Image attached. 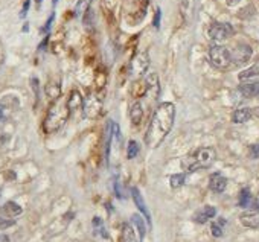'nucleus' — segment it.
<instances>
[{"label":"nucleus","mask_w":259,"mask_h":242,"mask_svg":"<svg viewBox=\"0 0 259 242\" xmlns=\"http://www.w3.org/2000/svg\"><path fill=\"white\" fill-rule=\"evenodd\" d=\"M144 119V107L139 101H135L132 108H130V120L133 122V125H139Z\"/></svg>","instance_id":"nucleus-13"},{"label":"nucleus","mask_w":259,"mask_h":242,"mask_svg":"<svg viewBox=\"0 0 259 242\" xmlns=\"http://www.w3.org/2000/svg\"><path fill=\"white\" fill-rule=\"evenodd\" d=\"M130 5L126 8H130V14H126V19L130 23H139L141 20H144L145 14H147V7H148V0H130Z\"/></svg>","instance_id":"nucleus-5"},{"label":"nucleus","mask_w":259,"mask_h":242,"mask_svg":"<svg viewBox=\"0 0 259 242\" xmlns=\"http://www.w3.org/2000/svg\"><path fill=\"white\" fill-rule=\"evenodd\" d=\"M224 224H226V221L223 218L220 221H217V222H212L210 230H212V234L215 237H221L223 236V227H224Z\"/></svg>","instance_id":"nucleus-25"},{"label":"nucleus","mask_w":259,"mask_h":242,"mask_svg":"<svg viewBox=\"0 0 259 242\" xmlns=\"http://www.w3.org/2000/svg\"><path fill=\"white\" fill-rule=\"evenodd\" d=\"M176 120V105L172 102H162L148 125L147 134H145V143L148 148L156 150L162 145V142L166 139V136L171 133Z\"/></svg>","instance_id":"nucleus-1"},{"label":"nucleus","mask_w":259,"mask_h":242,"mask_svg":"<svg viewBox=\"0 0 259 242\" xmlns=\"http://www.w3.org/2000/svg\"><path fill=\"white\" fill-rule=\"evenodd\" d=\"M90 4H92V0H78L76 8H75V14L78 17H84V14L90 10Z\"/></svg>","instance_id":"nucleus-21"},{"label":"nucleus","mask_w":259,"mask_h":242,"mask_svg":"<svg viewBox=\"0 0 259 242\" xmlns=\"http://www.w3.org/2000/svg\"><path fill=\"white\" fill-rule=\"evenodd\" d=\"M232 64L233 66H242L251 58V47L248 44H238L232 52Z\"/></svg>","instance_id":"nucleus-8"},{"label":"nucleus","mask_w":259,"mask_h":242,"mask_svg":"<svg viewBox=\"0 0 259 242\" xmlns=\"http://www.w3.org/2000/svg\"><path fill=\"white\" fill-rule=\"evenodd\" d=\"M217 215V209L212 207V206H204L203 209H200L195 215H194V221L197 224H204L207 222L209 219H212L213 216Z\"/></svg>","instance_id":"nucleus-11"},{"label":"nucleus","mask_w":259,"mask_h":242,"mask_svg":"<svg viewBox=\"0 0 259 242\" xmlns=\"http://www.w3.org/2000/svg\"><path fill=\"white\" fill-rule=\"evenodd\" d=\"M239 221L244 227L257 228L259 227V212H244L239 215Z\"/></svg>","instance_id":"nucleus-12"},{"label":"nucleus","mask_w":259,"mask_h":242,"mask_svg":"<svg viewBox=\"0 0 259 242\" xmlns=\"http://www.w3.org/2000/svg\"><path fill=\"white\" fill-rule=\"evenodd\" d=\"M209 60H210V64L220 70H226L232 66L230 51L220 44H215L209 49Z\"/></svg>","instance_id":"nucleus-4"},{"label":"nucleus","mask_w":259,"mask_h":242,"mask_svg":"<svg viewBox=\"0 0 259 242\" xmlns=\"http://www.w3.org/2000/svg\"><path fill=\"white\" fill-rule=\"evenodd\" d=\"M239 93L245 98H254L259 96V82H251V84H244L238 87Z\"/></svg>","instance_id":"nucleus-16"},{"label":"nucleus","mask_w":259,"mask_h":242,"mask_svg":"<svg viewBox=\"0 0 259 242\" xmlns=\"http://www.w3.org/2000/svg\"><path fill=\"white\" fill-rule=\"evenodd\" d=\"M67 104H69L70 111H73V110H76V108L82 107V104H84V102H82V98H81L79 91L73 90V91L70 93V98L67 99Z\"/></svg>","instance_id":"nucleus-19"},{"label":"nucleus","mask_w":259,"mask_h":242,"mask_svg":"<svg viewBox=\"0 0 259 242\" xmlns=\"http://www.w3.org/2000/svg\"><path fill=\"white\" fill-rule=\"evenodd\" d=\"M251 116H253V113H251L250 108H238V110L233 111L232 120L235 124H245Z\"/></svg>","instance_id":"nucleus-15"},{"label":"nucleus","mask_w":259,"mask_h":242,"mask_svg":"<svg viewBox=\"0 0 259 242\" xmlns=\"http://www.w3.org/2000/svg\"><path fill=\"white\" fill-rule=\"evenodd\" d=\"M132 222H133L135 227L138 228V237H139V240L142 242L144 237H145V233H147V227H145V221H144L142 215L135 213V215L132 216Z\"/></svg>","instance_id":"nucleus-17"},{"label":"nucleus","mask_w":259,"mask_h":242,"mask_svg":"<svg viewBox=\"0 0 259 242\" xmlns=\"http://www.w3.org/2000/svg\"><path fill=\"white\" fill-rule=\"evenodd\" d=\"M215 159H217V153L213 148H210V147L198 148L194 153L188 154L182 160V168L185 172H195V171L206 169V168L212 166Z\"/></svg>","instance_id":"nucleus-3"},{"label":"nucleus","mask_w":259,"mask_h":242,"mask_svg":"<svg viewBox=\"0 0 259 242\" xmlns=\"http://www.w3.org/2000/svg\"><path fill=\"white\" fill-rule=\"evenodd\" d=\"M180 4H182V8L183 10H188L192 5V0H180Z\"/></svg>","instance_id":"nucleus-31"},{"label":"nucleus","mask_w":259,"mask_h":242,"mask_svg":"<svg viewBox=\"0 0 259 242\" xmlns=\"http://www.w3.org/2000/svg\"><path fill=\"white\" fill-rule=\"evenodd\" d=\"M251 113H253V114H254L256 117H259V107H256V108H253V110H251Z\"/></svg>","instance_id":"nucleus-35"},{"label":"nucleus","mask_w":259,"mask_h":242,"mask_svg":"<svg viewBox=\"0 0 259 242\" xmlns=\"http://www.w3.org/2000/svg\"><path fill=\"white\" fill-rule=\"evenodd\" d=\"M185 180H186V174H174V175H171V180H169L171 181V187L177 189V187L183 186Z\"/></svg>","instance_id":"nucleus-26"},{"label":"nucleus","mask_w":259,"mask_h":242,"mask_svg":"<svg viewBox=\"0 0 259 242\" xmlns=\"http://www.w3.org/2000/svg\"><path fill=\"white\" fill-rule=\"evenodd\" d=\"M4 212L7 215H10V216H17V215L22 213V207L19 204H16L14 201H10V203H7L4 206Z\"/></svg>","instance_id":"nucleus-22"},{"label":"nucleus","mask_w":259,"mask_h":242,"mask_svg":"<svg viewBox=\"0 0 259 242\" xmlns=\"http://www.w3.org/2000/svg\"><path fill=\"white\" fill-rule=\"evenodd\" d=\"M11 225H14V221H8V219H2V218H0V230L8 228Z\"/></svg>","instance_id":"nucleus-29"},{"label":"nucleus","mask_w":259,"mask_h":242,"mask_svg":"<svg viewBox=\"0 0 259 242\" xmlns=\"http://www.w3.org/2000/svg\"><path fill=\"white\" fill-rule=\"evenodd\" d=\"M235 34L232 25L229 23H221V22H215L209 26V37L213 41H224L227 38H230Z\"/></svg>","instance_id":"nucleus-6"},{"label":"nucleus","mask_w":259,"mask_h":242,"mask_svg":"<svg viewBox=\"0 0 259 242\" xmlns=\"http://www.w3.org/2000/svg\"><path fill=\"white\" fill-rule=\"evenodd\" d=\"M259 75V66L257 64H254V66H251V67H248V69H245V70H242L241 73H239V81H247V79H250V78H254V76H257Z\"/></svg>","instance_id":"nucleus-20"},{"label":"nucleus","mask_w":259,"mask_h":242,"mask_svg":"<svg viewBox=\"0 0 259 242\" xmlns=\"http://www.w3.org/2000/svg\"><path fill=\"white\" fill-rule=\"evenodd\" d=\"M57 2H58V0H54V5H57Z\"/></svg>","instance_id":"nucleus-37"},{"label":"nucleus","mask_w":259,"mask_h":242,"mask_svg":"<svg viewBox=\"0 0 259 242\" xmlns=\"http://www.w3.org/2000/svg\"><path fill=\"white\" fill-rule=\"evenodd\" d=\"M70 116V108L66 99H55L48 110V114L43 122V130L46 134H54L63 128Z\"/></svg>","instance_id":"nucleus-2"},{"label":"nucleus","mask_w":259,"mask_h":242,"mask_svg":"<svg viewBox=\"0 0 259 242\" xmlns=\"http://www.w3.org/2000/svg\"><path fill=\"white\" fill-rule=\"evenodd\" d=\"M52 22H54V14H52L51 17H49V20H48V23H46V26H45V29H43L45 32H48V31H49V28H51Z\"/></svg>","instance_id":"nucleus-32"},{"label":"nucleus","mask_w":259,"mask_h":242,"mask_svg":"<svg viewBox=\"0 0 259 242\" xmlns=\"http://www.w3.org/2000/svg\"><path fill=\"white\" fill-rule=\"evenodd\" d=\"M150 66V58L147 54H139L136 55L132 63H130V73L133 76H142Z\"/></svg>","instance_id":"nucleus-7"},{"label":"nucleus","mask_w":259,"mask_h":242,"mask_svg":"<svg viewBox=\"0 0 259 242\" xmlns=\"http://www.w3.org/2000/svg\"><path fill=\"white\" fill-rule=\"evenodd\" d=\"M226 2H227V5L233 7V5H238V4L241 2V0H226Z\"/></svg>","instance_id":"nucleus-34"},{"label":"nucleus","mask_w":259,"mask_h":242,"mask_svg":"<svg viewBox=\"0 0 259 242\" xmlns=\"http://www.w3.org/2000/svg\"><path fill=\"white\" fill-rule=\"evenodd\" d=\"M130 192H132V197H133L135 204L138 206V209L141 210V213H142L144 218L147 219V224L151 225V215H150V210H148V207H147V204H145V200H144L141 190H139L138 187H132V190H130Z\"/></svg>","instance_id":"nucleus-9"},{"label":"nucleus","mask_w":259,"mask_h":242,"mask_svg":"<svg viewBox=\"0 0 259 242\" xmlns=\"http://www.w3.org/2000/svg\"><path fill=\"white\" fill-rule=\"evenodd\" d=\"M250 156L253 159H259V145H251L250 147Z\"/></svg>","instance_id":"nucleus-28"},{"label":"nucleus","mask_w":259,"mask_h":242,"mask_svg":"<svg viewBox=\"0 0 259 242\" xmlns=\"http://www.w3.org/2000/svg\"><path fill=\"white\" fill-rule=\"evenodd\" d=\"M120 240L122 242H141L139 237L136 236L135 228L130 225L128 222H125L122 225V233H120Z\"/></svg>","instance_id":"nucleus-14"},{"label":"nucleus","mask_w":259,"mask_h":242,"mask_svg":"<svg viewBox=\"0 0 259 242\" xmlns=\"http://www.w3.org/2000/svg\"><path fill=\"white\" fill-rule=\"evenodd\" d=\"M46 93H48V96L51 98V99H58L60 98V94H61V90H60V85L58 84H51V85H48V88H46Z\"/></svg>","instance_id":"nucleus-27"},{"label":"nucleus","mask_w":259,"mask_h":242,"mask_svg":"<svg viewBox=\"0 0 259 242\" xmlns=\"http://www.w3.org/2000/svg\"><path fill=\"white\" fill-rule=\"evenodd\" d=\"M226 187H227V178H226L223 174L215 172V174L210 175V178H209V189H210L212 192L221 193V192L226 190Z\"/></svg>","instance_id":"nucleus-10"},{"label":"nucleus","mask_w":259,"mask_h":242,"mask_svg":"<svg viewBox=\"0 0 259 242\" xmlns=\"http://www.w3.org/2000/svg\"><path fill=\"white\" fill-rule=\"evenodd\" d=\"M148 90H150L148 82H147V81H139V82H136L135 87H133V96H135L136 99H141L142 96H145V94L148 93Z\"/></svg>","instance_id":"nucleus-18"},{"label":"nucleus","mask_w":259,"mask_h":242,"mask_svg":"<svg viewBox=\"0 0 259 242\" xmlns=\"http://www.w3.org/2000/svg\"><path fill=\"white\" fill-rule=\"evenodd\" d=\"M139 154V143L136 140H130L126 147V157L128 159H136Z\"/></svg>","instance_id":"nucleus-23"},{"label":"nucleus","mask_w":259,"mask_h":242,"mask_svg":"<svg viewBox=\"0 0 259 242\" xmlns=\"http://www.w3.org/2000/svg\"><path fill=\"white\" fill-rule=\"evenodd\" d=\"M28 10H29V0H26V2H25V7H23V11H22V17H25L26 16V13H28Z\"/></svg>","instance_id":"nucleus-33"},{"label":"nucleus","mask_w":259,"mask_h":242,"mask_svg":"<svg viewBox=\"0 0 259 242\" xmlns=\"http://www.w3.org/2000/svg\"><path fill=\"white\" fill-rule=\"evenodd\" d=\"M160 14H162V13H160V10L157 8V11H156V19H154V22H153V23H154V28H159V26H160Z\"/></svg>","instance_id":"nucleus-30"},{"label":"nucleus","mask_w":259,"mask_h":242,"mask_svg":"<svg viewBox=\"0 0 259 242\" xmlns=\"http://www.w3.org/2000/svg\"><path fill=\"white\" fill-rule=\"evenodd\" d=\"M250 201H251V195H250V190L247 187H244L241 192H239V206L241 207H248L250 206Z\"/></svg>","instance_id":"nucleus-24"},{"label":"nucleus","mask_w":259,"mask_h":242,"mask_svg":"<svg viewBox=\"0 0 259 242\" xmlns=\"http://www.w3.org/2000/svg\"><path fill=\"white\" fill-rule=\"evenodd\" d=\"M4 117V110H2V107H0V119Z\"/></svg>","instance_id":"nucleus-36"}]
</instances>
